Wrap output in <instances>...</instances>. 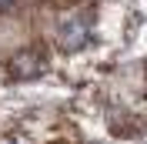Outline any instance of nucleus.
Returning a JSON list of instances; mask_svg holds the SVG:
<instances>
[{"label":"nucleus","mask_w":147,"mask_h":144,"mask_svg":"<svg viewBox=\"0 0 147 144\" xmlns=\"http://www.w3.org/2000/svg\"><path fill=\"white\" fill-rule=\"evenodd\" d=\"M60 47L64 50H80L90 40V17H67L60 24Z\"/></svg>","instance_id":"f03ea898"},{"label":"nucleus","mask_w":147,"mask_h":144,"mask_svg":"<svg viewBox=\"0 0 147 144\" xmlns=\"http://www.w3.org/2000/svg\"><path fill=\"white\" fill-rule=\"evenodd\" d=\"M47 67H50L47 50L40 44H34V47L17 50V54L7 60V77H10V81H34V77H40Z\"/></svg>","instance_id":"f257e3e1"},{"label":"nucleus","mask_w":147,"mask_h":144,"mask_svg":"<svg viewBox=\"0 0 147 144\" xmlns=\"http://www.w3.org/2000/svg\"><path fill=\"white\" fill-rule=\"evenodd\" d=\"M7 144H13V141H7Z\"/></svg>","instance_id":"20e7f679"},{"label":"nucleus","mask_w":147,"mask_h":144,"mask_svg":"<svg viewBox=\"0 0 147 144\" xmlns=\"http://www.w3.org/2000/svg\"><path fill=\"white\" fill-rule=\"evenodd\" d=\"M10 3H13V0H0V14H3V10L10 7Z\"/></svg>","instance_id":"7ed1b4c3"}]
</instances>
